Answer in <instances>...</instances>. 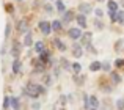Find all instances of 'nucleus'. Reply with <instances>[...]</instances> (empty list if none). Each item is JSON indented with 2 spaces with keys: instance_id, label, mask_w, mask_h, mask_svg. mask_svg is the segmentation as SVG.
<instances>
[{
  "instance_id": "obj_1",
  "label": "nucleus",
  "mask_w": 124,
  "mask_h": 110,
  "mask_svg": "<svg viewBox=\"0 0 124 110\" xmlns=\"http://www.w3.org/2000/svg\"><path fill=\"white\" fill-rule=\"evenodd\" d=\"M46 93H47V86L41 85V83H35V82H28L22 88V94L27 96V98H31V99H38L39 96L46 94Z\"/></svg>"
},
{
  "instance_id": "obj_2",
  "label": "nucleus",
  "mask_w": 124,
  "mask_h": 110,
  "mask_svg": "<svg viewBox=\"0 0 124 110\" xmlns=\"http://www.w3.org/2000/svg\"><path fill=\"white\" fill-rule=\"evenodd\" d=\"M38 28H39V31L44 36H49V35L52 33V22H49V21H39L38 22Z\"/></svg>"
},
{
  "instance_id": "obj_3",
  "label": "nucleus",
  "mask_w": 124,
  "mask_h": 110,
  "mask_svg": "<svg viewBox=\"0 0 124 110\" xmlns=\"http://www.w3.org/2000/svg\"><path fill=\"white\" fill-rule=\"evenodd\" d=\"M99 88H101V91H102V93L110 94V93L113 91V88H115V85L110 82V79H102V80L99 82Z\"/></svg>"
},
{
  "instance_id": "obj_4",
  "label": "nucleus",
  "mask_w": 124,
  "mask_h": 110,
  "mask_svg": "<svg viewBox=\"0 0 124 110\" xmlns=\"http://www.w3.org/2000/svg\"><path fill=\"white\" fill-rule=\"evenodd\" d=\"M22 47H24V43H19V41H13L11 44V50H9V54L13 55V58H19L22 54Z\"/></svg>"
},
{
  "instance_id": "obj_5",
  "label": "nucleus",
  "mask_w": 124,
  "mask_h": 110,
  "mask_svg": "<svg viewBox=\"0 0 124 110\" xmlns=\"http://www.w3.org/2000/svg\"><path fill=\"white\" fill-rule=\"evenodd\" d=\"M82 30H83V28H80L79 25H77V27H72V28H69V30H68V36H69L72 41H77V39H80V38H82V35H83Z\"/></svg>"
},
{
  "instance_id": "obj_6",
  "label": "nucleus",
  "mask_w": 124,
  "mask_h": 110,
  "mask_svg": "<svg viewBox=\"0 0 124 110\" xmlns=\"http://www.w3.org/2000/svg\"><path fill=\"white\" fill-rule=\"evenodd\" d=\"M76 21V13L72 11V9H66V11L63 13V17H61V22H63L64 25H68L69 22Z\"/></svg>"
},
{
  "instance_id": "obj_7",
  "label": "nucleus",
  "mask_w": 124,
  "mask_h": 110,
  "mask_svg": "<svg viewBox=\"0 0 124 110\" xmlns=\"http://www.w3.org/2000/svg\"><path fill=\"white\" fill-rule=\"evenodd\" d=\"M16 31H17V33H22V35H25L27 31H30V30H28V22H27V19H21V21L16 24Z\"/></svg>"
},
{
  "instance_id": "obj_8",
  "label": "nucleus",
  "mask_w": 124,
  "mask_h": 110,
  "mask_svg": "<svg viewBox=\"0 0 124 110\" xmlns=\"http://www.w3.org/2000/svg\"><path fill=\"white\" fill-rule=\"evenodd\" d=\"M108 79H110V82H112L115 86H118L119 83L123 82V79H121V76H119L118 71H112V72H108Z\"/></svg>"
},
{
  "instance_id": "obj_9",
  "label": "nucleus",
  "mask_w": 124,
  "mask_h": 110,
  "mask_svg": "<svg viewBox=\"0 0 124 110\" xmlns=\"http://www.w3.org/2000/svg\"><path fill=\"white\" fill-rule=\"evenodd\" d=\"M38 58H39L42 63L49 64V61L52 60V52H50V50H47V49H44L41 54H38Z\"/></svg>"
},
{
  "instance_id": "obj_10",
  "label": "nucleus",
  "mask_w": 124,
  "mask_h": 110,
  "mask_svg": "<svg viewBox=\"0 0 124 110\" xmlns=\"http://www.w3.org/2000/svg\"><path fill=\"white\" fill-rule=\"evenodd\" d=\"M91 39H93V35H91V31H83L82 38H80V44H82L83 47H86L88 44H91Z\"/></svg>"
},
{
  "instance_id": "obj_11",
  "label": "nucleus",
  "mask_w": 124,
  "mask_h": 110,
  "mask_svg": "<svg viewBox=\"0 0 124 110\" xmlns=\"http://www.w3.org/2000/svg\"><path fill=\"white\" fill-rule=\"evenodd\" d=\"M72 55H74L76 58H80V57L83 55V46H82L80 43L77 44V41L72 44Z\"/></svg>"
},
{
  "instance_id": "obj_12",
  "label": "nucleus",
  "mask_w": 124,
  "mask_h": 110,
  "mask_svg": "<svg viewBox=\"0 0 124 110\" xmlns=\"http://www.w3.org/2000/svg\"><path fill=\"white\" fill-rule=\"evenodd\" d=\"M79 13H82V14H90L91 11H93V6H91V3H86V2H82L79 5Z\"/></svg>"
},
{
  "instance_id": "obj_13",
  "label": "nucleus",
  "mask_w": 124,
  "mask_h": 110,
  "mask_svg": "<svg viewBox=\"0 0 124 110\" xmlns=\"http://www.w3.org/2000/svg\"><path fill=\"white\" fill-rule=\"evenodd\" d=\"M76 22H77V25H79L80 28H86V14L79 13V14L76 16Z\"/></svg>"
},
{
  "instance_id": "obj_14",
  "label": "nucleus",
  "mask_w": 124,
  "mask_h": 110,
  "mask_svg": "<svg viewBox=\"0 0 124 110\" xmlns=\"http://www.w3.org/2000/svg\"><path fill=\"white\" fill-rule=\"evenodd\" d=\"M52 44H54L60 52H64V50H66V44H64L60 38H54V39H52Z\"/></svg>"
},
{
  "instance_id": "obj_15",
  "label": "nucleus",
  "mask_w": 124,
  "mask_h": 110,
  "mask_svg": "<svg viewBox=\"0 0 124 110\" xmlns=\"http://www.w3.org/2000/svg\"><path fill=\"white\" fill-rule=\"evenodd\" d=\"M21 66H22L21 60H19V58H13V64H11L13 74H19V72H21Z\"/></svg>"
},
{
  "instance_id": "obj_16",
  "label": "nucleus",
  "mask_w": 124,
  "mask_h": 110,
  "mask_svg": "<svg viewBox=\"0 0 124 110\" xmlns=\"http://www.w3.org/2000/svg\"><path fill=\"white\" fill-rule=\"evenodd\" d=\"M60 66H61V69H64V71H72V63H69V60L64 58V57L60 58Z\"/></svg>"
},
{
  "instance_id": "obj_17",
  "label": "nucleus",
  "mask_w": 124,
  "mask_h": 110,
  "mask_svg": "<svg viewBox=\"0 0 124 110\" xmlns=\"http://www.w3.org/2000/svg\"><path fill=\"white\" fill-rule=\"evenodd\" d=\"M90 71H91V72H97V71H102V61H97V60L91 61V63H90Z\"/></svg>"
},
{
  "instance_id": "obj_18",
  "label": "nucleus",
  "mask_w": 124,
  "mask_h": 110,
  "mask_svg": "<svg viewBox=\"0 0 124 110\" xmlns=\"http://www.w3.org/2000/svg\"><path fill=\"white\" fill-rule=\"evenodd\" d=\"M11 109L13 110H22L21 99H19L17 96H11Z\"/></svg>"
},
{
  "instance_id": "obj_19",
  "label": "nucleus",
  "mask_w": 124,
  "mask_h": 110,
  "mask_svg": "<svg viewBox=\"0 0 124 110\" xmlns=\"http://www.w3.org/2000/svg\"><path fill=\"white\" fill-rule=\"evenodd\" d=\"M33 44H35V41H33V35H31V31H27V33H25V36H24V46L31 47Z\"/></svg>"
},
{
  "instance_id": "obj_20",
  "label": "nucleus",
  "mask_w": 124,
  "mask_h": 110,
  "mask_svg": "<svg viewBox=\"0 0 124 110\" xmlns=\"http://www.w3.org/2000/svg\"><path fill=\"white\" fill-rule=\"evenodd\" d=\"M85 79H86V77H85V76H80V74H74V77H72L74 83H76L77 86H82L83 83H85Z\"/></svg>"
},
{
  "instance_id": "obj_21",
  "label": "nucleus",
  "mask_w": 124,
  "mask_h": 110,
  "mask_svg": "<svg viewBox=\"0 0 124 110\" xmlns=\"http://www.w3.org/2000/svg\"><path fill=\"white\" fill-rule=\"evenodd\" d=\"M63 22L61 21H52V30L54 31H57V33H60L61 30H63Z\"/></svg>"
},
{
  "instance_id": "obj_22",
  "label": "nucleus",
  "mask_w": 124,
  "mask_h": 110,
  "mask_svg": "<svg viewBox=\"0 0 124 110\" xmlns=\"http://www.w3.org/2000/svg\"><path fill=\"white\" fill-rule=\"evenodd\" d=\"M90 105H91V107H94V109H99V105H101L99 98H97V96H94V94H91L90 96Z\"/></svg>"
},
{
  "instance_id": "obj_23",
  "label": "nucleus",
  "mask_w": 124,
  "mask_h": 110,
  "mask_svg": "<svg viewBox=\"0 0 124 110\" xmlns=\"http://www.w3.org/2000/svg\"><path fill=\"white\" fill-rule=\"evenodd\" d=\"M33 47H35V52H36V54H41L42 50L46 49V47H44V43H42V41H35Z\"/></svg>"
},
{
  "instance_id": "obj_24",
  "label": "nucleus",
  "mask_w": 124,
  "mask_h": 110,
  "mask_svg": "<svg viewBox=\"0 0 124 110\" xmlns=\"http://www.w3.org/2000/svg\"><path fill=\"white\" fill-rule=\"evenodd\" d=\"M107 6H108V13L118 11V2H115V0H108V2H107Z\"/></svg>"
},
{
  "instance_id": "obj_25",
  "label": "nucleus",
  "mask_w": 124,
  "mask_h": 110,
  "mask_svg": "<svg viewBox=\"0 0 124 110\" xmlns=\"http://www.w3.org/2000/svg\"><path fill=\"white\" fill-rule=\"evenodd\" d=\"M42 85H46V86H50L52 85V76L50 74H42Z\"/></svg>"
},
{
  "instance_id": "obj_26",
  "label": "nucleus",
  "mask_w": 124,
  "mask_h": 110,
  "mask_svg": "<svg viewBox=\"0 0 124 110\" xmlns=\"http://www.w3.org/2000/svg\"><path fill=\"white\" fill-rule=\"evenodd\" d=\"M55 5H57V11L60 13V14H63V13L66 11V5H64V2H61V0H57V2H55Z\"/></svg>"
},
{
  "instance_id": "obj_27",
  "label": "nucleus",
  "mask_w": 124,
  "mask_h": 110,
  "mask_svg": "<svg viewBox=\"0 0 124 110\" xmlns=\"http://www.w3.org/2000/svg\"><path fill=\"white\" fill-rule=\"evenodd\" d=\"M82 98H83V109L85 110H90L91 109V105H90V96H88L86 93H83Z\"/></svg>"
},
{
  "instance_id": "obj_28",
  "label": "nucleus",
  "mask_w": 124,
  "mask_h": 110,
  "mask_svg": "<svg viewBox=\"0 0 124 110\" xmlns=\"http://www.w3.org/2000/svg\"><path fill=\"white\" fill-rule=\"evenodd\" d=\"M93 24H94V27H96V30H104V22H102V19L96 17Z\"/></svg>"
},
{
  "instance_id": "obj_29",
  "label": "nucleus",
  "mask_w": 124,
  "mask_h": 110,
  "mask_svg": "<svg viewBox=\"0 0 124 110\" xmlns=\"http://www.w3.org/2000/svg\"><path fill=\"white\" fill-rule=\"evenodd\" d=\"M11 107V96H5L3 98V110H8Z\"/></svg>"
},
{
  "instance_id": "obj_30",
  "label": "nucleus",
  "mask_w": 124,
  "mask_h": 110,
  "mask_svg": "<svg viewBox=\"0 0 124 110\" xmlns=\"http://www.w3.org/2000/svg\"><path fill=\"white\" fill-rule=\"evenodd\" d=\"M123 49H124V39H118L115 43V50L116 52H121Z\"/></svg>"
},
{
  "instance_id": "obj_31",
  "label": "nucleus",
  "mask_w": 124,
  "mask_h": 110,
  "mask_svg": "<svg viewBox=\"0 0 124 110\" xmlns=\"http://www.w3.org/2000/svg\"><path fill=\"white\" fill-rule=\"evenodd\" d=\"M58 104H60L61 107H66V104H68V96L66 94H60V98H58Z\"/></svg>"
},
{
  "instance_id": "obj_32",
  "label": "nucleus",
  "mask_w": 124,
  "mask_h": 110,
  "mask_svg": "<svg viewBox=\"0 0 124 110\" xmlns=\"http://www.w3.org/2000/svg\"><path fill=\"white\" fill-rule=\"evenodd\" d=\"M72 72L74 74H80V72H82V64L77 63V61H76V63H72Z\"/></svg>"
},
{
  "instance_id": "obj_33",
  "label": "nucleus",
  "mask_w": 124,
  "mask_h": 110,
  "mask_svg": "<svg viewBox=\"0 0 124 110\" xmlns=\"http://www.w3.org/2000/svg\"><path fill=\"white\" fill-rule=\"evenodd\" d=\"M115 107H116V110H124V99H123V98L116 99V102H115Z\"/></svg>"
},
{
  "instance_id": "obj_34",
  "label": "nucleus",
  "mask_w": 124,
  "mask_h": 110,
  "mask_svg": "<svg viewBox=\"0 0 124 110\" xmlns=\"http://www.w3.org/2000/svg\"><path fill=\"white\" fill-rule=\"evenodd\" d=\"M102 71L112 72V64H110V61H102Z\"/></svg>"
},
{
  "instance_id": "obj_35",
  "label": "nucleus",
  "mask_w": 124,
  "mask_h": 110,
  "mask_svg": "<svg viewBox=\"0 0 124 110\" xmlns=\"http://www.w3.org/2000/svg\"><path fill=\"white\" fill-rule=\"evenodd\" d=\"M115 68H116V69L124 68V58H118V60H115Z\"/></svg>"
},
{
  "instance_id": "obj_36",
  "label": "nucleus",
  "mask_w": 124,
  "mask_h": 110,
  "mask_svg": "<svg viewBox=\"0 0 124 110\" xmlns=\"http://www.w3.org/2000/svg\"><path fill=\"white\" fill-rule=\"evenodd\" d=\"M9 35H11V24H6V27H5V39H8L9 38Z\"/></svg>"
},
{
  "instance_id": "obj_37",
  "label": "nucleus",
  "mask_w": 124,
  "mask_h": 110,
  "mask_svg": "<svg viewBox=\"0 0 124 110\" xmlns=\"http://www.w3.org/2000/svg\"><path fill=\"white\" fill-rule=\"evenodd\" d=\"M118 22L124 25V9H118Z\"/></svg>"
},
{
  "instance_id": "obj_38",
  "label": "nucleus",
  "mask_w": 124,
  "mask_h": 110,
  "mask_svg": "<svg viewBox=\"0 0 124 110\" xmlns=\"http://www.w3.org/2000/svg\"><path fill=\"white\" fill-rule=\"evenodd\" d=\"M110 21L115 24V22H118V11H112L110 13Z\"/></svg>"
},
{
  "instance_id": "obj_39",
  "label": "nucleus",
  "mask_w": 124,
  "mask_h": 110,
  "mask_svg": "<svg viewBox=\"0 0 124 110\" xmlns=\"http://www.w3.org/2000/svg\"><path fill=\"white\" fill-rule=\"evenodd\" d=\"M94 14H96V17H99V19L104 17V11L101 8H96V9H94Z\"/></svg>"
},
{
  "instance_id": "obj_40",
  "label": "nucleus",
  "mask_w": 124,
  "mask_h": 110,
  "mask_svg": "<svg viewBox=\"0 0 124 110\" xmlns=\"http://www.w3.org/2000/svg\"><path fill=\"white\" fill-rule=\"evenodd\" d=\"M86 50H88V52H91V54H93V55H96V54H97V50L94 49L93 43H91V44H88V46H86Z\"/></svg>"
},
{
  "instance_id": "obj_41",
  "label": "nucleus",
  "mask_w": 124,
  "mask_h": 110,
  "mask_svg": "<svg viewBox=\"0 0 124 110\" xmlns=\"http://www.w3.org/2000/svg\"><path fill=\"white\" fill-rule=\"evenodd\" d=\"M31 109H33V110H41V104L36 101V99H35V102L31 104Z\"/></svg>"
},
{
  "instance_id": "obj_42",
  "label": "nucleus",
  "mask_w": 124,
  "mask_h": 110,
  "mask_svg": "<svg viewBox=\"0 0 124 110\" xmlns=\"http://www.w3.org/2000/svg\"><path fill=\"white\" fill-rule=\"evenodd\" d=\"M44 9H46V13H54V6L49 5V3H46V5H44Z\"/></svg>"
},
{
  "instance_id": "obj_43",
  "label": "nucleus",
  "mask_w": 124,
  "mask_h": 110,
  "mask_svg": "<svg viewBox=\"0 0 124 110\" xmlns=\"http://www.w3.org/2000/svg\"><path fill=\"white\" fill-rule=\"evenodd\" d=\"M6 11H8L9 14H11V13H14V6H13L11 3H8V5H6Z\"/></svg>"
},
{
  "instance_id": "obj_44",
  "label": "nucleus",
  "mask_w": 124,
  "mask_h": 110,
  "mask_svg": "<svg viewBox=\"0 0 124 110\" xmlns=\"http://www.w3.org/2000/svg\"><path fill=\"white\" fill-rule=\"evenodd\" d=\"M44 0H35V8H38V6H44L46 3H42Z\"/></svg>"
},
{
  "instance_id": "obj_45",
  "label": "nucleus",
  "mask_w": 124,
  "mask_h": 110,
  "mask_svg": "<svg viewBox=\"0 0 124 110\" xmlns=\"http://www.w3.org/2000/svg\"><path fill=\"white\" fill-rule=\"evenodd\" d=\"M60 69H61V66H55V69H54V76L55 77L60 76Z\"/></svg>"
},
{
  "instance_id": "obj_46",
  "label": "nucleus",
  "mask_w": 124,
  "mask_h": 110,
  "mask_svg": "<svg viewBox=\"0 0 124 110\" xmlns=\"http://www.w3.org/2000/svg\"><path fill=\"white\" fill-rule=\"evenodd\" d=\"M0 55H2V57H3V55H6V49H5V47L0 49Z\"/></svg>"
},
{
  "instance_id": "obj_47",
  "label": "nucleus",
  "mask_w": 124,
  "mask_h": 110,
  "mask_svg": "<svg viewBox=\"0 0 124 110\" xmlns=\"http://www.w3.org/2000/svg\"><path fill=\"white\" fill-rule=\"evenodd\" d=\"M60 110H66V107H61V109H60Z\"/></svg>"
},
{
  "instance_id": "obj_48",
  "label": "nucleus",
  "mask_w": 124,
  "mask_h": 110,
  "mask_svg": "<svg viewBox=\"0 0 124 110\" xmlns=\"http://www.w3.org/2000/svg\"><path fill=\"white\" fill-rule=\"evenodd\" d=\"M90 110H97V109H94V107H91V109H90Z\"/></svg>"
},
{
  "instance_id": "obj_49",
  "label": "nucleus",
  "mask_w": 124,
  "mask_h": 110,
  "mask_svg": "<svg viewBox=\"0 0 124 110\" xmlns=\"http://www.w3.org/2000/svg\"><path fill=\"white\" fill-rule=\"evenodd\" d=\"M16 2H17V3H21V2H22V0H16Z\"/></svg>"
},
{
  "instance_id": "obj_50",
  "label": "nucleus",
  "mask_w": 124,
  "mask_h": 110,
  "mask_svg": "<svg viewBox=\"0 0 124 110\" xmlns=\"http://www.w3.org/2000/svg\"><path fill=\"white\" fill-rule=\"evenodd\" d=\"M97 2H105V0H97Z\"/></svg>"
},
{
  "instance_id": "obj_51",
  "label": "nucleus",
  "mask_w": 124,
  "mask_h": 110,
  "mask_svg": "<svg viewBox=\"0 0 124 110\" xmlns=\"http://www.w3.org/2000/svg\"><path fill=\"white\" fill-rule=\"evenodd\" d=\"M121 5H123V6H124V2H121Z\"/></svg>"
}]
</instances>
